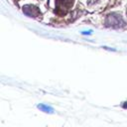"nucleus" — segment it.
Instances as JSON below:
<instances>
[{"mask_svg":"<svg viewBox=\"0 0 127 127\" xmlns=\"http://www.w3.org/2000/svg\"><path fill=\"white\" fill-rule=\"evenodd\" d=\"M58 1V7L61 8L64 12L70 8V6H72V0H57Z\"/></svg>","mask_w":127,"mask_h":127,"instance_id":"2","label":"nucleus"},{"mask_svg":"<svg viewBox=\"0 0 127 127\" xmlns=\"http://www.w3.org/2000/svg\"><path fill=\"white\" fill-rule=\"evenodd\" d=\"M37 107H38L41 111H44V112H47V113H53V112H54V109H53L51 106H49V105H47V104H44V103L38 104Z\"/></svg>","mask_w":127,"mask_h":127,"instance_id":"3","label":"nucleus"},{"mask_svg":"<svg viewBox=\"0 0 127 127\" xmlns=\"http://www.w3.org/2000/svg\"><path fill=\"white\" fill-rule=\"evenodd\" d=\"M106 25L108 27H112V28H120L121 26L124 25L122 18L117 15V14H112L109 15L106 19Z\"/></svg>","mask_w":127,"mask_h":127,"instance_id":"1","label":"nucleus"}]
</instances>
